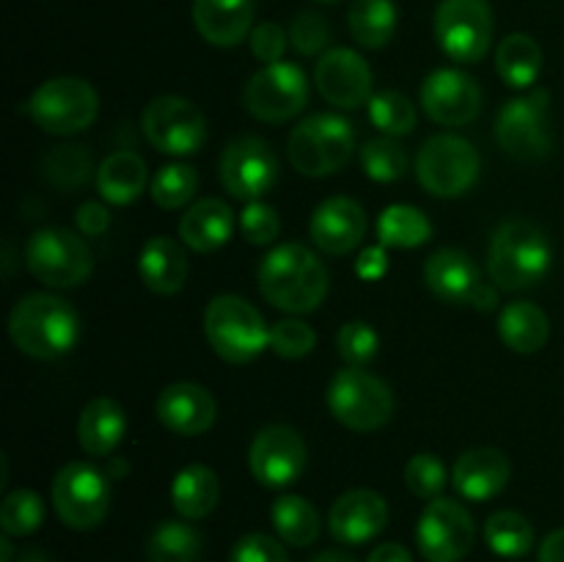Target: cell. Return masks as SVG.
<instances>
[{
	"mask_svg": "<svg viewBox=\"0 0 564 562\" xmlns=\"http://www.w3.org/2000/svg\"><path fill=\"white\" fill-rule=\"evenodd\" d=\"M551 94L534 88L527 97L510 99L496 116V141L516 160H543L551 152L549 130Z\"/></svg>",
	"mask_w": 564,
	"mask_h": 562,
	"instance_id": "4fadbf2b",
	"label": "cell"
},
{
	"mask_svg": "<svg viewBox=\"0 0 564 562\" xmlns=\"http://www.w3.org/2000/svg\"><path fill=\"white\" fill-rule=\"evenodd\" d=\"M240 231L251 246H270L281 231V218L275 207L264 202H248L240 215Z\"/></svg>",
	"mask_w": 564,
	"mask_h": 562,
	"instance_id": "bcb514c9",
	"label": "cell"
},
{
	"mask_svg": "<svg viewBox=\"0 0 564 562\" xmlns=\"http://www.w3.org/2000/svg\"><path fill=\"white\" fill-rule=\"evenodd\" d=\"M44 523V501L36 490H11L0 507V527L9 538H25Z\"/></svg>",
	"mask_w": 564,
	"mask_h": 562,
	"instance_id": "ab89813d",
	"label": "cell"
},
{
	"mask_svg": "<svg viewBox=\"0 0 564 562\" xmlns=\"http://www.w3.org/2000/svg\"><path fill=\"white\" fill-rule=\"evenodd\" d=\"M229 562H290V556H286V549L275 538L251 532L237 540Z\"/></svg>",
	"mask_w": 564,
	"mask_h": 562,
	"instance_id": "c3c4849f",
	"label": "cell"
},
{
	"mask_svg": "<svg viewBox=\"0 0 564 562\" xmlns=\"http://www.w3.org/2000/svg\"><path fill=\"white\" fill-rule=\"evenodd\" d=\"M248 39H251L253 55H257L264 66L279 64V61L284 58L286 33L279 22H259Z\"/></svg>",
	"mask_w": 564,
	"mask_h": 562,
	"instance_id": "681fc988",
	"label": "cell"
},
{
	"mask_svg": "<svg viewBox=\"0 0 564 562\" xmlns=\"http://www.w3.org/2000/svg\"><path fill=\"white\" fill-rule=\"evenodd\" d=\"M42 169L55 187H80L91 176V154L80 143L53 147L44 154Z\"/></svg>",
	"mask_w": 564,
	"mask_h": 562,
	"instance_id": "f35d334b",
	"label": "cell"
},
{
	"mask_svg": "<svg viewBox=\"0 0 564 562\" xmlns=\"http://www.w3.org/2000/svg\"><path fill=\"white\" fill-rule=\"evenodd\" d=\"M149 182L147 163L138 152H113L102 160L97 171V187L105 202L116 207H127L143 193Z\"/></svg>",
	"mask_w": 564,
	"mask_h": 562,
	"instance_id": "4dcf8cb0",
	"label": "cell"
},
{
	"mask_svg": "<svg viewBox=\"0 0 564 562\" xmlns=\"http://www.w3.org/2000/svg\"><path fill=\"white\" fill-rule=\"evenodd\" d=\"M259 292L286 314L314 312L328 295V270L323 259L301 242H284L262 259L257 270Z\"/></svg>",
	"mask_w": 564,
	"mask_h": 562,
	"instance_id": "6da1fadb",
	"label": "cell"
},
{
	"mask_svg": "<svg viewBox=\"0 0 564 562\" xmlns=\"http://www.w3.org/2000/svg\"><path fill=\"white\" fill-rule=\"evenodd\" d=\"M204 334L229 364H248L270 347V328L259 309L240 295H215L204 312Z\"/></svg>",
	"mask_w": 564,
	"mask_h": 562,
	"instance_id": "277c9868",
	"label": "cell"
},
{
	"mask_svg": "<svg viewBox=\"0 0 564 562\" xmlns=\"http://www.w3.org/2000/svg\"><path fill=\"white\" fill-rule=\"evenodd\" d=\"M422 108L435 125L463 127L482 110V91L463 69H435L422 83Z\"/></svg>",
	"mask_w": 564,
	"mask_h": 562,
	"instance_id": "d6986e66",
	"label": "cell"
},
{
	"mask_svg": "<svg viewBox=\"0 0 564 562\" xmlns=\"http://www.w3.org/2000/svg\"><path fill=\"white\" fill-rule=\"evenodd\" d=\"M75 220H77V229H80L83 235L97 237V235H105V231H108L110 213L102 207V204L86 202V204H80V209H77Z\"/></svg>",
	"mask_w": 564,
	"mask_h": 562,
	"instance_id": "f907efd6",
	"label": "cell"
},
{
	"mask_svg": "<svg viewBox=\"0 0 564 562\" xmlns=\"http://www.w3.org/2000/svg\"><path fill=\"white\" fill-rule=\"evenodd\" d=\"M369 121L389 138L411 136L416 127V105L400 91H378L369 99Z\"/></svg>",
	"mask_w": 564,
	"mask_h": 562,
	"instance_id": "74e56055",
	"label": "cell"
},
{
	"mask_svg": "<svg viewBox=\"0 0 564 562\" xmlns=\"http://www.w3.org/2000/svg\"><path fill=\"white\" fill-rule=\"evenodd\" d=\"M312 562H356L350 554H345V551H323V554L314 556Z\"/></svg>",
	"mask_w": 564,
	"mask_h": 562,
	"instance_id": "11a10c76",
	"label": "cell"
},
{
	"mask_svg": "<svg viewBox=\"0 0 564 562\" xmlns=\"http://www.w3.org/2000/svg\"><path fill=\"white\" fill-rule=\"evenodd\" d=\"M430 218L411 204H391L378 218L380 246L386 248H419L430 240Z\"/></svg>",
	"mask_w": 564,
	"mask_h": 562,
	"instance_id": "e575fe53",
	"label": "cell"
},
{
	"mask_svg": "<svg viewBox=\"0 0 564 562\" xmlns=\"http://www.w3.org/2000/svg\"><path fill=\"white\" fill-rule=\"evenodd\" d=\"M477 527L460 501L438 499L424 507L416 523L419 551L427 562H460L474 549Z\"/></svg>",
	"mask_w": 564,
	"mask_h": 562,
	"instance_id": "9a60e30c",
	"label": "cell"
},
{
	"mask_svg": "<svg viewBox=\"0 0 564 562\" xmlns=\"http://www.w3.org/2000/svg\"><path fill=\"white\" fill-rule=\"evenodd\" d=\"M25 264L39 281L55 290H75L94 273L88 242L61 226L33 231L25 246Z\"/></svg>",
	"mask_w": 564,
	"mask_h": 562,
	"instance_id": "52a82bcc",
	"label": "cell"
},
{
	"mask_svg": "<svg viewBox=\"0 0 564 562\" xmlns=\"http://www.w3.org/2000/svg\"><path fill=\"white\" fill-rule=\"evenodd\" d=\"M336 350L347 367H367L380 350V336L364 320H350L336 334Z\"/></svg>",
	"mask_w": 564,
	"mask_h": 562,
	"instance_id": "7bdbcfd3",
	"label": "cell"
},
{
	"mask_svg": "<svg viewBox=\"0 0 564 562\" xmlns=\"http://www.w3.org/2000/svg\"><path fill=\"white\" fill-rule=\"evenodd\" d=\"M405 485L419 499H438L446 488V466L433 452H419L405 466Z\"/></svg>",
	"mask_w": 564,
	"mask_h": 562,
	"instance_id": "ee69618b",
	"label": "cell"
},
{
	"mask_svg": "<svg viewBox=\"0 0 564 562\" xmlns=\"http://www.w3.org/2000/svg\"><path fill=\"white\" fill-rule=\"evenodd\" d=\"M220 185L242 202H257L279 180V160L268 141L257 136H240L220 154Z\"/></svg>",
	"mask_w": 564,
	"mask_h": 562,
	"instance_id": "2e32d148",
	"label": "cell"
},
{
	"mask_svg": "<svg viewBox=\"0 0 564 562\" xmlns=\"http://www.w3.org/2000/svg\"><path fill=\"white\" fill-rule=\"evenodd\" d=\"M270 516H273V527L279 538L284 543L295 545V549H306L319 538V516L312 501H306L303 496H279L273 501Z\"/></svg>",
	"mask_w": 564,
	"mask_h": 562,
	"instance_id": "836d02e7",
	"label": "cell"
},
{
	"mask_svg": "<svg viewBox=\"0 0 564 562\" xmlns=\"http://www.w3.org/2000/svg\"><path fill=\"white\" fill-rule=\"evenodd\" d=\"M367 213L356 198L330 196L314 209L312 220H308V235L319 251L345 257L352 248L361 246V240L367 237Z\"/></svg>",
	"mask_w": 564,
	"mask_h": 562,
	"instance_id": "ffe728a7",
	"label": "cell"
},
{
	"mask_svg": "<svg viewBox=\"0 0 564 562\" xmlns=\"http://www.w3.org/2000/svg\"><path fill=\"white\" fill-rule=\"evenodd\" d=\"M53 505L72 529H94L110 510L108 474L86 461L66 463L53 479Z\"/></svg>",
	"mask_w": 564,
	"mask_h": 562,
	"instance_id": "8fae6325",
	"label": "cell"
},
{
	"mask_svg": "<svg viewBox=\"0 0 564 562\" xmlns=\"http://www.w3.org/2000/svg\"><path fill=\"white\" fill-rule=\"evenodd\" d=\"M154 413L165 430L191 439V435H202L213 428L218 419V402L204 386L180 380L160 391Z\"/></svg>",
	"mask_w": 564,
	"mask_h": 562,
	"instance_id": "7402d4cb",
	"label": "cell"
},
{
	"mask_svg": "<svg viewBox=\"0 0 564 562\" xmlns=\"http://www.w3.org/2000/svg\"><path fill=\"white\" fill-rule=\"evenodd\" d=\"M361 165L369 180L375 182H394L402 180L408 171V152L397 138H372L361 149Z\"/></svg>",
	"mask_w": 564,
	"mask_h": 562,
	"instance_id": "b9f144b4",
	"label": "cell"
},
{
	"mask_svg": "<svg viewBox=\"0 0 564 562\" xmlns=\"http://www.w3.org/2000/svg\"><path fill=\"white\" fill-rule=\"evenodd\" d=\"M9 336L25 356L55 361L69 356L80 342V317L64 298L33 292L11 309Z\"/></svg>",
	"mask_w": 564,
	"mask_h": 562,
	"instance_id": "7a4b0ae2",
	"label": "cell"
},
{
	"mask_svg": "<svg viewBox=\"0 0 564 562\" xmlns=\"http://www.w3.org/2000/svg\"><path fill=\"white\" fill-rule=\"evenodd\" d=\"M389 523V505L378 490L356 488L341 494L328 512V529L339 543L361 545L378 538Z\"/></svg>",
	"mask_w": 564,
	"mask_h": 562,
	"instance_id": "44dd1931",
	"label": "cell"
},
{
	"mask_svg": "<svg viewBox=\"0 0 564 562\" xmlns=\"http://www.w3.org/2000/svg\"><path fill=\"white\" fill-rule=\"evenodd\" d=\"M438 47L457 64H477L494 39V9L488 0H441L435 9Z\"/></svg>",
	"mask_w": 564,
	"mask_h": 562,
	"instance_id": "30bf717a",
	"label": "cell"
},
{
	"mask_svg": "<svg viewBox=\"0 0 564 562\" xmlns=\"http://www.w3.org/2000/svg\"><path fill=\"white\" fill-rule=\"evenodd\" d=\"M317 345V334H314L312 325H306L303 320L286 317L279 320L275 325H270V350L279 358H295L308 356Z\"/></svg>",
	"mask_w": 564,
	"mask_h": 562,
	"instance_id": "f6af8a7d",
	"label": "cell"
},
{
	"mask_svg": "<svg viewBox=\"0 0 564 562\" xmlns=\"http://www.w3.org/2000/svg\"><path fill=\"white\" fill-rule=\"evenodd\" d=\"M248 463H251V474L259 485L286 488V485L297 483L306 472V441L301 439L297 430L286 428V424H270L253 435Z\"/></svg>",
	"mask_w": 564,
	"mask_h": 562,
	"instance_id": "e0dca14e",
	"label": "cell"
},
{
	"mask_svg": "<svg viewBox=\"0 0 564 562\" xmlns=\"http://www.w3.org/2000/svg\"><path fill=\"white\" fill-rule=\"evenodd\" d=\"M485 540L490 551L507 560H521L532 551L534 529L527 516L516 510H499L485 521Z\"/></svg>",
	"mask_w": 564,
	"mask_h": 562,
	"instance_id": "d590c367",
	"label": "cell"
},
{
	"mask_svg": "<svg viewBox=\"0 0 564 562\" xmlns=\"http://www.w3.org/2000/svg\"><path fill=\"white\" fill-rule=\"evenodd\" d=\"M138 273L141 281L158 295H174L187 281V257L185 248L174 237H152L143 246L138 259Z\"/></svg>",
	"mask_w": 564,
	"mask_h": 562,
	"instance_id": "4316f807",
	"label": "cell"
},
{
	"mask_svg": "<svg viewBox=\"0 0 564 562\" xmlns=\"http://www.w3.org/2000/svg\"><path fill=\"white\" fill-rule=\"evenodd\" d=\"M543 69V50L529 33H510L496 50V72L510 88H532Z\"/></svg>",
	"mask_w": 564,
	"mask_h": 562,
	"instance_id": "1f68e13d",
	"label": "cell"
},
{
	"mask_svg": "<svg viewBox=\"0 0 564 562\" xmlns=\"http://www.w3.org/2000/svg\"><path fill=\"white\" fill-rule=\"evenodd\" d=\"M235 235V213L220 198H198L180 220V240L198 253L224 248Z\"/></svg>",
	"mask_w": 564,
	"mask_h": 562,
	"instance_id": "484cf974",
	"label": "cell"
},
{
	"mask_svg": "<svg viewBox=\"0 0 564 562\" xmlns=\"http://www.w3.org/2000/svg\"><path fill=\"white\" fill-rule=\"evenodd\" d=\"M220 501V479L204 463H191L171 483V505L187 521L207 518Z\"/></svg>",
	"mask_w": 564,
	"mask_h": 562,
	"instance_id": "f1b7e54d",
	"label": "cell"
},
{
	"mask_svg": "<svg viewBox=\"0 0 564 562\" xmlns=\"http://www.w3.org/2000/svg\"><path fill=\"white\" fill-rule=\"evenodd\" d=\"M193 25L215 47H237L253 31V0H193Z\"/></svg>",
	"mask_w": 564,
	"mask_h": 562,
	"instance_id": "d4e9b609",
	"label": "cell"
},
{
	"mask_svg": "<svg viewBox=\"0 0 564 562\" xmlns=\"http://www.w3.org/2000/svg\"><path fill=\"white\" fill-rule=\"evenodd\" d=\"M330 413L336 422L356 433H372L389 424L394 413V395L378 375L367 372L364 367H345L330 378L328 395H325Z\"/></svg>",
	"mask_w": 564,
	"mask_h": 562,
	"instance_id": "8992f818",
	"label": "cell"
},
{
	"mask_svg": "<svg viewBox=\"0 0 564 562\" xmlns=\"http://www.w3.org/2000/svg\"><path fill=\"white\" fill-rule=\"evenodd\" d=\"M330 25L323 14L317 11H303L292 20L290 25V42L301 55H317L328 47Z\"/></svg>",
	"mask_w": 564,
	"mask_h": 562,
	"instance_id": "7dc6e473",
	"label": "cell"
},
{
	"mask_svg": "<svg viewBox=\"0 0 564 562\" xmlns=\"http://www.w3.org/2000/svg\"><path fill=\"white\" fill-rule=\"evenodd\" d=\"M499 336L510 350L532 356L543 350L551 336L549 314L529 301L507 303L499 314Z\"/></svg>",
	"mask_w": 564,
	"mask_h": 562,
	"instance_id": "f546056e",
	"label": "cell"
},
{
	"mask_svg": "<svg viewBox=\"0 0 564 562\" xmlns=\"http://www.w3.org/2000/svg\"><path fill=\"white\" fill-rule=\"evenodd\" d=\"M554 262L549 235L532 220H505L490 237L488 273L499 290L521 292L540 284Z\"/></svg>",
	"mask_w": 564,
	"mask_h": 562,
	"instance_id": "3957f363",
	"label": "cell"
},
{
	"mask_svg": "<svg viewBox=\"0 0 564 562\" xmlns=\"http://www.w3.org/2000/svg\"><path fill=\"white\" fill-rule=\"evenodd\" d=\"M496 303H499V295H496L494 287L482 284V287H479V290H477V295H474L471 306L479 309V312H494Z\"/></svg>",
	"mask_w": 564,
	"mask_h": 562,
	"instance_id": "db71d44e",
	"label": "cell"
},
{
	"mask_svg": "<svg viewBox=\"0 0 564 562\" xmlns=\"http://www.w3.org/2000/svg\"><path fill=\"white\" fill-rule=\"evenodd\" d=\"M394 0H352L347 11V25L352 39L367 50H380L391 42L397 31Z\"/></svg>",
	"mask_w": 564,
	"mask_h": 562,
	"instance_id": "d6a6232c",
	"label": "cell"
},
{
	"mask_svg": "<svg viewBox=\"0 0 564 562\" xmlns=\"http://www.w3.org/2000/svg\"><path fill=\"white\" fill-rule=\"evenodd\" d=\"M540 562H564V529H556L540 545Z\"/></svg>",
	"mask_w": 564,
	"mask_h": 562,
	"instance_id": "f5cc1de1",
	"label": "cell"
},
{
	"mask_svg": "<svg viewBox=\"0 0 564 562\" xmlns=\"http://www.w3.org/2000/svg\"><path fill=\"white\" fill-rule=\"evenodd\" d=\"M314 83L325 102L341 110H356L372 99V69L367 58L350 47H334L323 53L314 69Z\"/></svg>",
	"mask_w": 564,
	"mask_h": 562,
	"instance_id": "ac0fdd59",
	"label": "cell"
},
{
	"mask_svg": "<svg viewBox=\"0 0 564 562\" xmlns=\"http://www.w3.org/2000/svg\"><path fill=\"white\" fill-rule=\"evenodd\" d=\"M202 556V534L182 521H163L147 543L149 562H198Z\"/></svg>",
	"mask_w": 564,
	"mask_h": 562,
	"instance_id": "8d00e7d4",
	"label": "cell"
},
{
	"mask_svg": "<svg viewBox=\"0 0 564 562\" xmlns=\"http://www.w3.org/2000/svg\"><path fill=\"white\" fill-rule=\"evenodd\" d=\"M127 433L124 408L110 397H94L77 422V441L91 457H108Z\"/></svg>",
	"mask_w": 564,
	"mask_h": 562,
	"instance_id": "83f0119b",
	"label": "cell"
},
{
	"mask_svg": "<svg viewBox=\"0 0 564 562\" xmlns=\"http://www.w3.org/2000/svg\"><path fill=\"white\" fill-rule=\"evenodd\" d=\"M367 562H413L411 551L400 543H380L372 554L367 556Z\"/></svg>",
	"mask_w": 564,
	"mask_h": 562,
	"instance_id": "816d5d0a",
	"label": "cell"
},
{
	"mask_svg": "<svg viewBox=\"0 0 564 562\" xmlns=\"http://www.w3.org/2000/svg\"><path fill=\"white\" fill-rule=\"evenodd\" d=\"M356 149L350 121L336 114H314L290 132L286 154L303 176H330L345 169Z\"/></svg>",
	"mask_w": 564,
	"mask_h": 562,
	"instance_id": "5b68a950",
	"label": "cell"
},
{
	"mask_svg": "<svg viewBox=\"0 0 564 562\" xmlns=\"http://www.w3.org/2000/svg\"><path fill=\"white\" fill-rule=\"evenodd\" d=\"M477 147L460 136H433L424 141L416 158V176L430 196L457 198L474 187L479 180Z\"/></svg>",
	"mask_w": 564,
	"mask_h": 562,
	"instance_id": "ba28073f",
	"label": "cell"
},
{
	"mask_svg": "<svg viewBox=\"0 0 564 562\" xmlns=\"http://www.w3.org/2000/svg\"><path fill=\"white\" fill-rule=\"evenodd\" d=\"M317 3H341V0H317Z\"/></svg>",
	"mask_w": 564,
	"mask_h": 562,
	"instance_id": "680465c9",
	"label": "cell"
},
{
	"mask_svg": "<svg viewBox=\"0 0 564 562\" xmlns=\"http://www.w3.org/2000/svg\"><path fill=\"white\" fill-rule=\"evenodd\" d=\"M20 562H50V556L44 554V551L31 549V551H25V554H22Z\"/></svg>",
	"mask_w": 564,
	"mask_h": 562,
	"instance_id": "9f6ffc18",
	"label": "cell"
},
{
	"mask_svg": "<svg viewBox=\"0 0 564 562\" xmlns=\"http://www.w3.org/2000/svg\"><path fill=\"white\" fill-rule=\"evenodd\" d=\"M424 281L438 301L449 306L471 303L477 290L482 287L477 262L460 248H441L424 262Z\"/></svg>",
	"mask_w": 564,
	"mask_h": 562,
	"instance_id": "cb8c5ba5",
	"label": "cell"
},
{
	"mask_svg": "<svg viewBox=\"0 0 564 562\" xmlns=\"http://www.w3.org/2000/svg\"><path fill=\"white\" fill-rule=\"evenodd\" d=\"M198 191V174L187 163H169L154 174L152 198L163 209H180L193 202Z\"/></svg>",
	"mask_w": 564,
	"mask_h": 562,
	"instance_id": "60d3db41",
	"label": "cell"
},
{
	"mask_svg": "<svg viewBox=\"0 0 564 562\" xmlns=\"http://www.w3.org/2000/svg\"><path fill=\"white\" fill-rule=\"evenodd\" d=\"M0 551H3V556H0V562H11V543H9V534H6V538L0 540Z\"/></svg>",
	"mask_w": 564,
	"mask_h": 562,
	"instance_id": "6f0895ef",
	"label": "cell"
},
{
	"mask_svg": "<svg viewBox=\"0 0 564 562\" xmlns=\"http://www.w3.org/2000/svg\"><path fill=\"white\" fill-rule=\"evenodd\" d=\"M141 125L147 141L163 154H174V158L196 154L207 141L204 114L191 99L176 97V94H163V97L152 99L143 110Z\"/></svg>",
	"mask_w": 564,
	"mask_h": 562,
	"instance_id": "7c38bea8",
	"label": "cell"
},
{
	"mask_svg": "<svg viewBox=\"0 0 564 562\" xmlns=\"http://www.w3.org/2000/svg\"><path fill=\"white\" fill-rule=\"evenodd\" d=\"M512 477L510 457L496 446H477L457 457L452 468L455 490L468 501H488L507 488Z\"/></svg>",
	"mask_w": 564,
	"mask_h": 562,
	"instance_id": "603a6c76",
	"label": "cell"
},
{
	"mask_svg": "<svg viewBox=\"0 0 564 562\" xmlns=\"http://www.w3.org/2000/svg\"><path fill=\"white\" fill-rule=\"evenodd\" d=\"M242 105L248 114L259 121H279L292 119L308 105V80L303 69L290 61L268 64L248 80L242 91Z\"/></svg>",
	"mask_w": 564,
	"mask_h": 562,
	"instance_id": "5bb4252c",
	"label": "cell"
},
{
	"mask_svg": "<svg viewBox=\"0 0 564 562\" xmlns=\"http://www.w3.org/2000/svg\"><path fill=\"white\" fill-rule=\"evenodd\" d=\"M28 114L50 136H75L94 125L99 97L83 77H53L33 91Z\"/></svg>",
	"mask_w": 564,
	"mask_h": 562,
	"instance_id": "9c48e42d",
	"label": "cell"
}]
</instances>
